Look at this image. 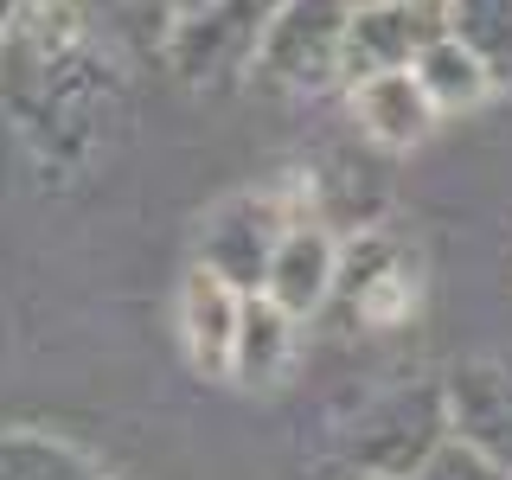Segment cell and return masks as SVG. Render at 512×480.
<instances>
[{
    "label": "cell",
    "instance_id": "obj_1",
    "mask_svg": "<svg viewBox=\"0 0 512 480\" xmlns=\"http://www.w3.org/2000/svg\"><path fill=\"white\" fill-rule=\"evenodd\" d=\"M0 109L45 167H77L122 109L109 32L77 0H20L0 32Z\"/></svg>",
    "mask_w": 512,
    "mask_h": 480
},
{
    "label": "cell",
    "instance_id": "obj_2",
    "mask_svg": "<svg viewBox=\"0 0 512 480\" xmlns=\"http://www.w3.org/2000/svg\"><path fill=\"white\" fill-rule=\"evenodd\" d=\"M346 26H352V0H276L250 77L288 96L333 90L346 77Z\"/></svg>",
    "mask_w": 512,
    "mask_h": 480
},
{
    "label": "cell",
    "instance_id": "obj_3",
    "mask_svg": "<svg viewBox=\"0 0 512 480\" xmlns=\"http://www.w3.org/2000/svg\"><path fill=\"white\" fill-rule=\"evenodd\" d=\"M448 442V410H442V378L436 384H397L372 397L340 436V461L378 480H410L429 455Z\"/></svg>",
    "mask_w": 512,
    "mask_h": 480
},
{
    "label": "cell",
    "instance_id": "obj_4",
    "mask_svg": "<svg viewBox=\"0 0 512 480\" xmlns=\"http://www.w3.org/2000/svg\"><path fill=\"white\" fill-rule=\"evenodd\" d=\"M269 26V0H212V7L186 13V20L167 26L160 39V58L167 71L192 90H224L237 77L256 71V45H263Z\"/></svg>",
    "mask_w": 512,
    "mask_h": 480
},
{
    "label": "cell",
    "instance_id": "obj_5",
    "mask_svg": "<svg viewBox=\"0 0 512 480\" xmlns=\"http://www.w3.org/2000/svg\"><path fill=\"white\" fill-rule=\"evenodd\" d=\"M282 231H288L282 192H231V199H218L212 212H205L199 256H192V263H205L212 276H224L237 295H256L263 276H269V256H276Z\"/></svg>",
    "mask_w": 512,
    "mask_h": 480
},
{
    "label": "cell",
    "instance_id": "obj_6",
    "mask_svg": "<svg viewBox=\"0 0 512 480\" xmlns=\"http://www.w3.org/2000/svg\"><path fill=\"white\" fill-rule=\"evenodd\" d=\"M436 39H448V0H384L352 7L346 26V84L372 71H410Z\"/></svg>",
    "mask_w": 512,
    "mask_h": 480
},
{
    "label": "cell",
    "instance_id": "obj_7",
    "mask_svg": "<svg viewBox=\"0 0 512 480\" xmlns=\"http://www.w3.org/2000/svg\"><path fill=\"white\" fill-rule=\"evenodd\" d=\"M442 410L448 436L474 455L500 461L512 474V365L506 359H461L442 372Z\"/></svg>",
    "mask_w": 512,
    "mask_h": 480
},
{
    "label": "cell",
    "instance_id": "obj_8",
    "mask_svg": "<svg viewBox=\"0 0 512 480\" xmlns=\"http://www.w3.org/2000/svg\"><path fill=\"white\" fill-rule=\"evenodd\" d=\"M333 269H340V237L320 218H288L276 256H269V276L256 295H269L282 314L308 320L333 301Z\"/></svg>",
    "mask_w": 512,
    "mask_h": 480
},
{
    "label": "cell",
    "instance_id": "obj_9",
    "mask_svg": "<svg viewBox=\"0 0 512 480\" xmlns=\"http://www.w3.org/2000/svg\"><path fill=\"white\" fill-rule=\"evenodd\" d=\"M346 103H352V122H359V135L372 141L384 154H410L429 141V128H436V103L423 96L416 84V71H372V77H352L346 84Z\"/></svg>",
    "mask_w": 512,
    "mask_h": 480
},
{
    "label": "cell",
    "instance_id": "obj_10",
    "mask_svg": "<svg viewBox=\"0 0 512 480\" xmlns=\"http://www.w3.org/2000/svg\"><path fill=\"white\" fill-rule=\"evenodd\" d=\"M237 314H244V295L224 276H212L205 263H192L180 282V340H186V359L205 378H224V365H231Z\"/></svg>",
    "mask_w": 512,
    "mask_h": 480
},
{
    "label": "cell",
    "instance_id": "obj_11",
    "mask_svg": "<svg viewBox=\"0 0 512 480\" xmlns=\"http://www.w3.org/2000/svg\"><path fill=\"white\" fill-rule=\"evenodd\" d=\"M295 352H301V320L282 314L269 295H244L224 378H237L244 391H276V384L288 378V365H295Z\"/></svg>",
    "mask_w": 512,
    "mask_h": 480
},
{
    "label": "cell",
    "instance_id": "obj_12",
    "mask_svg": "<svg viewBox=\"0 0 512 480\" xmlns=\"http://www.w3.org/2000/svg\"><path fill=\"white\" fill-rule=\"evenodd\" d=\"M448 39L487 71L493 90L512 84V0H448Z\"/></svg>",
    "mask_w": 512,
    "mask_h": 480
},
{
    "label": "cell",
    "instance_id": "obj_13",
    "mask_svg": "<svg viewBox=\"0 0 512 480\" xmlns=\"http://www.w3.org/2000/svg\"><path fill=\"white\" fill-rule=\"evenodd\" d=\"M410 71H416V84H423V96L436 103V116H461V109H480L493 96L487 71H480L455 39H436L423 58L410 64Z\"/></svg>",
    "mask_w": 512,
    "mask_h": 480
},
{
    "label": "cell",
    "instance_id": "obj_14",
    "mask_svg": "<svg viewBox=\"0 0 512 480\" xmlns=\"http://www.w3.org/2000/svg\"><path fill=\"white\" fill-rule=\"evenodd\" d=\"M0 480H103L71 442L39 429H0Z\"/></svg>",
    "mask_w": 512,
    "mask_h": 480
},
{
    "label": "cell",
    "instance_id": "obj_15",
    "mask_svg": "<svg viewBox=\"0 0 512 480\" xmlns=\"http://www.w3.org/2000/svg\"><path fill=\"white\" fill-rule=\"evenodd\" d=\"M410 480H512V474L500 468V461L474 455L468 442H455V436H448V442H442V448H436V455H429V461H423V468H416Z\"/></svg>",
    "mask_w": 512,
    "mask_h": 480
},
{
    "label": "cell",
    "instance_id": "obj_16",
    "mask_svg": "<svg viewBox=\"0 0 512 480\" xmlns=\"http://www.w3.org/2000/svg\"><path fill=\"white\" fill-rule=\"evenodd\" d=\"M199 7H212V0H167V13H173V20H186V13H199Z\"/></svg>",
    "mask_w": 512,
    "mask_h": 480
},
{
    "label": "cell",
    "instance_id": "obj_17",
    "mask_svg": "<svg viewBox=\"0 0 512 480\" xmlns=\"http://www.w3.org/2000/svg\"><path fill=\"white\" fill-rule=\"evenodd\" d=\"M13 7H20V0H0V32H7V20H13Z\"/></svg>",
    "mask_w": 512,
    "mask_h": 480
},
{
    "label": "cell",
    "instance_id": "obj_18",
    "mask_svg": "<svg viewBox=\"0 0 512 480\" xmlns=\"http://www.w3.org/2000/svg\"><path fill=\"white\" fill-rule=\"evenodd\" d=\"M340 480H378V474H359V468H346V474H340Z\"/></svg>",
    "mask_w": 512,
    "mask_h": 480
},
{
    "label": "cell",
    "instance_id": "obj_19",
    "mask_svg": "<svg viewBox=\"0 0 512 480\" xmlns=\"http://www.w3.org/2000/svg\"><path fill=\"white\" fill-rule=\"evenodd\" d=\"M352 7H384V0H352Z\"/></svg>",
    "mask_w": 512,
    "mask_h": 480
},
{
    "label": "cell",
    "instance_id": "obj_20",
    "mask_svg": "<svg viewBox=\"0 0 512 480\" xmlns=\"http://www.w3.org/2000/svg\"><path fill=\"white\" fill-rule=\"evenodd\" d=\"M269 7H276V0H269Z\"/></svg>",
    "mask_w": 512,
    "mask_h": 480
}]
</instances>
